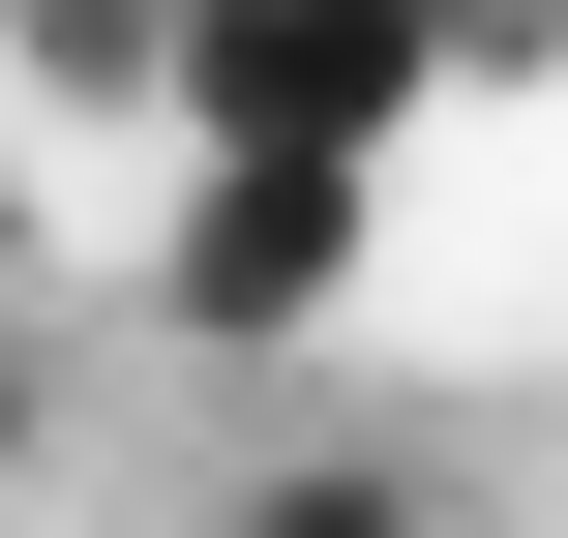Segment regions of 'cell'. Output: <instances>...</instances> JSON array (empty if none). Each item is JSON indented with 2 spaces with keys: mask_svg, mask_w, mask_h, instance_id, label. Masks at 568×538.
I'll list each match as a JSON object with an SVG mask.
<instances>
[{
  "mask_svg": "<svg viewBox=\"0 0 568 538\" xmlns=\"http://www.w3.org/2000/svg\"><path fill=\"white\" fill-rule=\"evenodd\" d=\"M359 270H389V180H180V329L300 359V329H329Z\"/></svg>",
  "mask_w": 568,
  "mask_h": 538,
  "instance_id": "7a4b0ae2",
  "label": "cell"
},
{
  "mask_svg": "<svg viewBox=\"0 0 568 538\" xmlns=\"http://www.w3.org/2000/svg\"><path fill=\"white\" fill-rule=\"evenodd\" d=\"M210 538H449V479H419V449H270Z\"/></svg>",
  "mask_w": 568,
  "mask_h": 538,
  "instance_id": "3957f363",
  "label": "cell"
},
{
  "mask_svg": "<svg viewBox=\"0 0 568 538\" xmlns=\"http://www.w3.org/2000/svg\"><path fill=\"white\" fill-rule=\"evenodd\" d=\"M30 419H60V389H30V329H0V479H30Z\"/></svg>",
  "mask_w": 568,
  "mask_h": 538,
  "instance_id": "277c9868",
  "label": "cell"
},
{
  "mask_svg": "<svg viewBox=\"0 0 568 538\" xmlns=\"http://www.w3.org/2000/svg\"><path fill=\"white\" fill-rule=\"evenodd\" d=\"M479 60H539V0H180L150 120H180V180H419V120Z\"/></svg>",
  "mask_w": 568,
  "mask_h": 538,
  "instance_id": "6da1fadb",
  "label": "cell"
}]
</instances>
